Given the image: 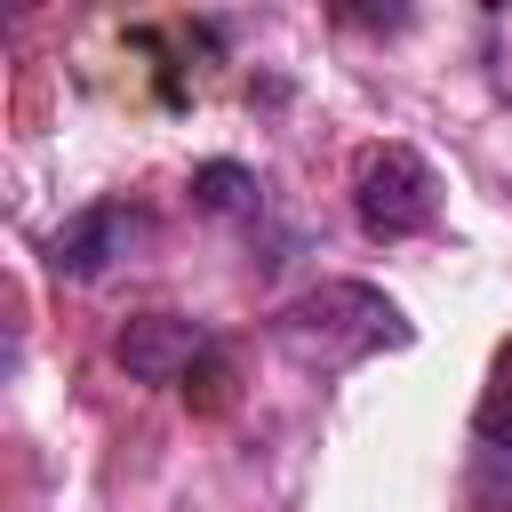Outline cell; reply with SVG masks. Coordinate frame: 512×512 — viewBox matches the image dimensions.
I'll return each mask as SVG.
<instances>
[{
	"label": "cell",
	"mask_w": 512,
	"mask_h": 512,
	"mask_svg": "<svg viewBox=\"0 0 512 512\" xmlns=\"http://www.w3.org/2000/svg\"><path fill=\"white\" fill-rule=\"evenodd\" d=\"M264 336H272V352H280L288 368H304V376H344V368H360V360H376V352H400L416 328H408V312H400L384 288H368V280H312L304 296H288V304L264 320Z\"/></svg>",
	"instance_id": "obj_1"
},
{
	"label": "cell",
	"mask_w": 512,
	"mask_h": 512,
	"mask_svg": "<svg viewBox=\"0 0 512 512\" xmlns=\"http://www.w3.org/2000/svg\"><path fill=\"white\" fill-rule=\"evenodd\" d=\"M136 240H144V216H136L128 200H96V208H80V216H64V224L48 232V272L88 288V280H104Z\"/></svg>",
	"instance_id": "obj_3"
},
{
	"label": "cell",
	"mask_w": 512,
	"mask_h": 512,
	"mask_svg": "<svg viewBox=\"0 0 512 512\" xmlns=\"http://www.w3.org/2000/svg\"><path fill=\"white\" fill-rule=\"evenodd\" d=\"M472 440H480L488 464L512 456V344L496 352V376H488V392H480V408H472Z\"/></svg>",
	"instance_id": "obj_6"
},
{
	"label": "cell",
	"mask_w": 512,
	"mask_h": 512,
	"mask_svg": "<svg viewBox=\"0 0 512 512\" xmlns=\"http://www.w3.org/2000/svg\"><path fill=\"white\" fill-rule=\"evenodd\" d=\"M112 352H120V368H128L136 384H176V376H192V360L208 352V328L184 320V312H136Z\"/></svg>",
	"instance_id": "obj_4"
},
{
	"label": "cell",
	"mask_w": 512,
	"mask_h": 512,
	"mask_svg": "<svg viewBox=\"0 0 512 512\" xmlns=\"http://www.w3.org/2000/svg\"><path fill=\"white\" fill-rule=\"evenodd\" d=\"M352 216L368 240H416L440 224V176L416 144H368L352 160Z\"/></svg>",
	"instance_id": "obj_2"
},
{
	"label": "cell",
	"mask_w": 512,
	"mask_h": 512,
	"mask_svg": "<svg viewBox=\"0 0 512 512\" xmlns=\"http://www.w3.org/2000/svg\"><path fill=\"white\" fill-rule=\"evenodd\" d=\"M192 208H200V216H256V208H264V184H256V168H240V160H200V168H192Z\"/></svg>",
	"instance_id": "obj_5"
}]
</instances>
